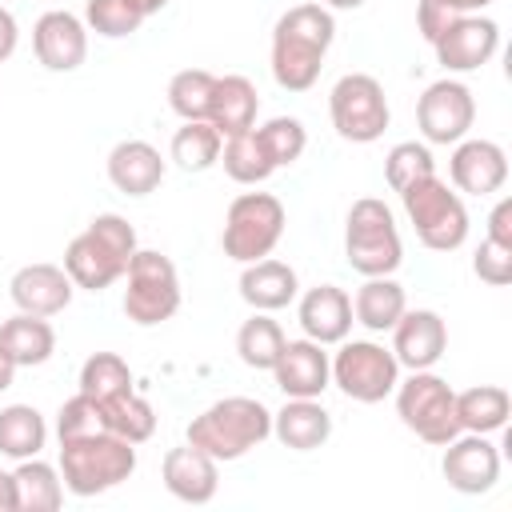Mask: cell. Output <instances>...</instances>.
<instances>
[{
  "label": "cell",
  "mask_w": 512,
  "mask_h": 512,
  "mask_svg": "<svg viewBox=\"0 0 512 512\" xmlns=\"http://www.w3.org/2000/svg\"><path fill=\"white\" fill-rule=\"evenodd\" d=\"M336 40V16L324 4H296L272 28V80L284 92H308L320 80L324 56Z\"/></svg>",
  "instance_id": "cell-1"
},
{
  "label": "cell",
  "mask_w": 512,
  "mask_h": 512,
  "mask_svg": "<svg viewBox=\"0 0 512 512\" xmlns=\"http://www.w3.org/2000/svg\"><path fill=\"white\" fill-rule=\"evenodd\" d=\"M136 228L120 212H100L88 220L84 232H76L64 248V272L84 292H104L116 280H124L128 260L136 256Z\"/></svg>",
  "instance_id": "cell-2"
},
{
  "label": "cell",
  "mask_w": 512,
  "mask_h": 512,
  "mask_svg": "<svg viewBox=\"0 0 512 512\" xmlns=\"http://www.w3.org/2000/svg\"><path fill=\"white\" fill-rule=\"evenodd\" d=\"M184 436L212 460L228 464V460L248 456L252 448H260L272 436V412L252 396H224V400L208 404L200 416H192Z\"/></svg>",
  "instance_id": "cell-3"
},
{
  "label": "cell",
  "mask_w": 512,
  "mask_h": 512,
  "mask_svg": "<svg viewBox=\"0 0 512 512\" xmlns=\"http://www.w3.org/2000/svg\"><path fill=\"white\" fill-rule=\"evenodd\" d=\"M132 472H136V444L112 432L60 440V480H64V492L72 496H100L124 484Z\"/></svg>",
  "instance_id": "cell-4"
},
{
  "label": "cell",
  "mask_w": 512,
  "mask_h": 512,
  "mask_svg": "<svg viewBox=\"0 0 512 512\" xmlns=\"http://www.w3.org/2000/svg\"><path fill=\"white\" fill-rule=\"evenodd\" d=\"M344 260L360 276H392L404 264L396 216L384 200L360 196L344 220Z\"/></svg>",
  "instance_id": "cell-5"
},
{
  "label": "cell",
  "mask_w": 512,
  "mask_h": 512,
  "mask_svg": "<svg viewBox=\"0 0 512 512\" xmlns=\"http://www.w3.org/2000/svg\"><path fill=\"white\" fill-rule=\"evenodd\" d=\"M404 216L416 228L420 244L432 252H456L468 240V208L460 200V192H452L436 172L416 180L412 188L400 192Z\"/></svg>",
  "instance_id": "cell-6"
},
{
  "label": "cell",
  "mask_w": 512,
  "mask_h": 512,
  "mask_svg": "<svg viewBox=\"0 0 512 512\" xmlns=\"http://www.w3.org/2000/svg\"><path fill=\"white\" fill-rule=\"evenodd\" d=\"M284 204L272 192H240L228 212H224V232H220V248L228 260L236 264H252L272 256V248L284 236Z\"/></svg>",
  "instance_id": "cell-7"
},
{
  "label": "cell",
  "mask_w": 512,
  "mask_h": 512,
  "mask_svg": "<svg viewBox=\"0 0 512 512\" xmlns=\"http://www.w3.org/2000/svg\"><path fill=\"white\" fill-rule=\"evenodd\" d=\"M180 312V272L156 248H136L124 272V316L140 328H156Z\"/></svg>",
  "instance_id": "cell-8"
},
{
  "label": "cell",
  "mask_w": 512,
  "mask_h": 512,
  "mask_svg": "<svg viewBox=\"0 0 512 512\" xmlns=\"http://www.w3.org/2000/svg\"><path fill=\"white\" fill-rule=\"evenodd\" d=\"M396 416L408 432H416L424 444L444 448L452 436H460V420H456V392L444 376H436L432 368L412 372L408 380L396 384Z\"/></svg>",
  "instance_id": "cell-9"
},
{
  "label": "cell",
  "mask_w": 512,
  "mask_h": 512,
  "mask_svg": "<svg viewBox=\"0 0 512 512\" xmlns=\"http://www.w3.org/2000/svg\"><path fill=\"white\" fill-rule=\"evenodd\" d=\"M328 116H332V128L352 140V144H372L384 136L388 120H392V108H388V96H384V84L368 72H348L332 84L328 92Z\"/></svg>",
  "instance_id": "cell-10"
},
{
  "label": "cell",
  "mask_w": 512,
  "mask_h": 512,
  "mask_svg": "<svg viewBox=\"0 0 512 512\" xmlns=\"http://www.w3.org/2000/svg\"><path fill=\"white\" fill-rule=\"evenodd\" d=\"M332 384L356 400V404H380L400 384V364L392 348L376 340H340V352L332 356Z\"/></svg>",
  "instance_id": "cell-11"
},
{
  "label": "cell",
  "mask_w": 512,
  "mask_h": 512,
  "mask_svg": "<svg viewBox=\"0 0 512 512\" xmlns=\"http://www.w3.org/2000/svg\"><path fill=\"white\" fill-rule=\"evenodd\" d=\"M416 124L424 144H456L476 124V96L464 80H432L416 100Z\"/></svg>",
  "instance_id": "cell-12"
},
{
  "label": "cell",
  "mask_w": 512,
  "mask_h": 512,
  "mask_svg": "<svg viewBox=\"0 0 512 512\" xmlns=\"http://www.w3.org/2000/svg\"><path fill=\"white\" fill-rule=\"evenodd\" d=\"M432 52L444 72H476L500 52V24L480 12L452 16L444 32L432 40Z\"/></svg>",
  "instance_id": "cell-13"
},
{
  "label": "cell",
  "mask_w": 512,
  "mask_h": 512,
  "mask_svg": "<svg viewBox=\"0 0 512 512\" xmlns=\"http://www.w3.org/2000/svg\"><path fill=\"white\" fill-rule=\"evenodd\" d=\"M440 472H444L448 488H456L464 496L492 492V484L500 480V448L480 432H460L444 444Z\"/></svg>",
  "instance_id": "cell-14"
},
{
  "label": "cell",
  "mask_w": 512,
  "mask_h": 512,
  "mask_svg": "<svg viewBox=\"0 0 512 512\" xmlns=\"http://www.w3.org/2000/svg\"><path fill=\"white\" fill-rule=\"evenodd\" d=\"M32 48L48 72H76L88 60V24L64 8H52L32 24Z\"/></svg>",
  "instance_id": "cell-15"
},
{
  "label": "cell",
  "mask_w": 512,
  "mask_h": 512,
  "mask_svg": "<svg viewBox=\"0 0 512 512\" xmlns=\"http://www.w3.org/2000/svg\"><path fill=\"white\" fill-rule=\"evenodd\" d=\"M448 352V328L440 312L432 308H404V316L392 324V356L400 368L420 372L432 368Z\"/></svg>",
  "instance_id": "cell-16"
},
{
  "label": "cell",
  "mask_w": 512,
  "mask_h": 512,
  "mask_svg": "<svg viewBox=\"0 0 512 512\" xmlns=\"http://www.w3.org/2000/svg\"><path fill=\"white\" fill-rule=\"evenodd\" d=\"M448 176L468 196H492L508 184V152L496 140H456Z\"/></svg>",
  "instance_id": "cell-17"
},
{
  "label": "cell",
  "mask_w": 512,
  "mask_h": 512,
  "mask_svg": "<svg viewBox=\"0 0 512 512\" xmlns=\"http://www.w3.org/2000/svg\"><path fill=\"white\" fill-rule=\"evenodd\" d=\"M72 276L60 264H24L12 272L8 280V296L16 304V312H32V316H56L72 304Z\"/></svg>",
  "instance_id": "cell-18"
},
{
  "label": "cell",
  "mask_w": 512,
  "mask_h": 512,
  "mask_svg": "<svg viewBox=\"0 0 512 512\" xmlns=\"http://www.w3.org/2000/svg\"><path fill=\"white\" fill-rule=\"evenodd\" d=\"M272 380L284 396H324L332 384V356L316 340H284L280 360L272 364Z\"/></svg>",
  "instance_id": "cell-19"
},
{
  "label": "cell",
  "mask_w": 512,
  "mask_h": 512,
  "mask_svg": "<svg viewBox=\"0 0 512 512\" xmlns=\"http://www.w3.org/2000/svg\"><path fill=\"white\" fill-rule=\"evenodd\" d=\"M160 476H164V488L180 504H208L220 488V460H212L196 444H180L164 452Z\"/></svg>",
  "instance_id": "cell-20"
},
{
  "label": "cell",
  "mask_w": 512,
  "mask_h": 512,
  "mask_svg": "<svg viewBox=\"0 0 512 512\" xmlns=\"http://www.w3.org/2000/svg\"><path fill=\"white\" fill-rule=\"evenodd\" d=\"M296 320H300V328H304V336L308 340H316V344H340L348 332H352V296L344 292V288H336V284H316V288H308L304 296H300V304H296Z\"/></svg>",
  "instance_id": "cell-21"
},
{
  "label": "cell",
  "mask_w": 512,
  "mask_h": 512,
  "mask_svg": "<svg viewBox=\"0 0 512 512\" xmlns=\"http://www.w3.org/2000/svg\"><path fill=\"white\" fill-rule=\"evenodd\" d=\"M272 436L292 452H316L332 436V416L320 396H284V408L272 412Z\"/></svg>",
  "instance_id": "cell-22"
},
{
  "label": "cell",
  "mask_w": 512,
  "mask_h": 512,
  "mask_svg": "<svg viewBox=\"0 0 512 512\" xmlns=\"http://www.w3.org/2000/svg\"><path fill=\"white\" fill-rule=\"evenodd\" d=\"M296 296H300V280H296L292 264L272 260V256L244 264V272H240V300L252 312H280Z\"/></svg>",
  "instance_id": "cell-23"
},
{
  "label": "cell",
  "mask_w": 512,
  "mask_h": 512,
  "mask_svg": "<svg viewBox=\"0 0 512 512\" xmlns=\"http://www.w3.org/2000/svg\"><path fill=\"white\" fill-rule=\"evenodd\" d=\"M108 180L124 196H148L164 180V156L148 140H120L108 152Z\"/></svg>",
  "instance_id": "cell-24"
},
{
  "label": "cell",
  "mask_w": 512,
  "mask_h": 512,
  "mask_svg": "<svg viewBox=\"0 0 512 512\" xmlns=\"http://www.w3.org/2000/svg\"><path fill=\"white\" fill-rule=\"evenodd\" d=\"M256 112H260V96H256V84L248 76H216L212 84V104H208V124L228 140L236 132H248L256 124Z\"/></svg>",
  "instance_id": "cell-25"
},
{
  "label": "cell",
  "mask_w": 512,
  "mask_h": 512,
  "mask_svg": "<svg viewBox=\"0 0 512 512\" xmlns=\"http://www.w3.org/2000/svg\"><path fill=\"white\" fill-rule=\"evenodd\" d=\"M404 308H408L404 284H396L392 276H364V284L352 296V320L368 332H392Z\"/></svg>",
  "instance_id": "cell-26"
},
{
  "label": "cell",
  "mask_w": 512,
  "mask_h": 512,
  "mask_svg": "<svg viewBox=\"0 0 512 512\" xmlns=\"http://www.w3.org/2000/svg\"><path fill=\"white\" fill-rule=\"evenodd\" d=\"M0 348L16 360V368H36L48 364L56 352V332L48 324V316H32V312H16L12 320L0 324Z\"/></svg>",
  "instance_id": "cell-27"
},
{
  "label": "cell",
  "mask_w": 512,
  "mask_h": 512,
  "mask_svg": "<svg viewBox=\"0 0 512 512\" xmlns=\"http://www.w3.org/2000/svg\"><path fill=\"white\" fill-rule=\"evenodd\" d=\"M512 416V396L508 388L500 384H476V388H464L456 392V420H460V432H480V436H492L508 424Z\"/></svg>",
  "instance_id": "cell-28"
},
{
  "label": "cell",
  "mask_w": 512,
  "mask_h": 512,
  "mask_svg": "<svg viewBox=\"0 0 512 512\" xmlns=\"http://www.w3.org/2000/svg\"><path fill=\"white\" fill-rule=\"evenodd\" d=\"M12 484H16V512H56V508L64 504L60 468H52V464L40 460V456L16 460Z\"/></svg>",
  "instance_id": "cell-29"
},
{
  "label": "cell",
  "mask_w": 512,
  "mask_h": 512,
  "mask_svg": "<svg viewBox=\"0 0 512 512\" xmlns=\"http://www.w3.org/2000/svg\"><path fill=\"white\" fill-rule=\"evenodd\" d=\"M48 444V424L32 404H8L0 408V456L8 460H32Z\"/></svg>",
  "instance_id": "cell-30"
},
{
  "label": "cell",
  "mask_w": 512,
  "mask_h": 512,
  "mask_svg": "<svg viewBox=\"0 0 512 512\" xmlns=\"http://www.w3.org/2000/svg\"><path fill=\"white\" fill-rule=\"evenodd\" d=\"M216 164H224V172H228L236 184H264V180L276 172V164H272V156H268V148H264L256 124H252L248 132L228 136Z\"/></svg>",
  "instance_id": "cell-31"
},
{
  "label": "cell",
  "mask_w": 512,
  "mask_h": 512,
  "mask_svg": "<svg viewBox=\"0 0 512 512\" xmlns=\"http://www.w3.org/2000/svg\"><path fill=\"white\" fill-rule=\"evenodd\" d=\"M284 340V328L268 312H252L236 332V356L256 372H272V364L284 352Z\"/></svg>",
  "instance_id": "cell-32"
},
{
  "label": "cell",
  "mask_w": 512,
  "mask_h": 512,
  "mask_svg": "<svg viewBox=\"0 0 512 512\" xmlns=\"http://www.w3.org/2000/svg\"><path fill=\"white\" fill-rule=\"evenodd\" d=\"M220 148H224V136L208 124V120H184L172 136V148L168 156L176 160V168L184 172H208L216 160H220Z\"/></svg>",
  "instance_id": "cell-33"
},
{
  "label": "cell",
  "mask_w": 512,
  "mask_h": 512,
  "mask_svg": "<svg viewBox=\"0 0 512 512\" xmlns=\"http://www.w3.org/2000/svg\"><path fill=\"white\" fill-rule=\"evenodd\" d=\"M100 408H104V424H108L112 436H120V440H128V444L152 440V432H156V408H152L136 388H132V392H120V396H112V400H104Z\"/></svg>",
  "instance_id": "cell-34"
},
{
  "label": "cell",
  "mask_w": 512,
  "mask_h": 512,
  "mask_svg": "<svg viewBox=\"0 0 512 512\" xmlns=\"http://www.w3.org/2000/svg\"><path fill=\"white\" fill-rule=\"evenodd\" d=\"M76 392H84V396H92L100 404L112 400V396H120V392H132V368H128V360L116 356V352H92L80 364V388Z\"/></svg>",
  "instance_id": "cell-35"
},
{
  "label": "cell",
  "mask_w": 512,
  "mask_h": 512,
  "mask_svg": "<svg viewBox=\"0 0 512 512\" xmlns=\"http://www.w3.org/2000/svg\"><path fill=\"white\" fill-rule=\"evenodd\" d=\"M212 84H216V76L208 68H184V72H176L168 80V108L180 120H208Z\"/></svg>",
  "instance_id": "cell-36"
},
{
  "label": "cell",
  "mask_w": 512,
  "mask_h": 512,
  "mask_svg": "<svg viewBox=\"0 0 512 512\" xmlns=\"http://www.w3.org/2000/svg\"><path fill=\"white\" fill-rule=\"evenodd\" d=\"M432 172H436V160H432L428 144H420V140H400L384 156V180H388L392 192H404V188H412L416 180H424Z\"/></svg>",
  "instance_id": "cell-37"
},
{
  "label": "cell",
  "mask_w": 512,
  "mask_h": 512,
  "mask_svg": "<svg viewBox=\"0 0 512 512\" xmlns=\"http://www.w3.org/2000/svg\"><path fill=\"white\" fill-rule=\"evenodd\" d=\"M144 20H148V16H144L132 0H88V4H84V24H88V32L108 36V40H120V36L140 32Z\"/></svg>",
  "instance_id": "cell-38"
},
{
  "label": "cell",
  "mask_w": 512,
  "mask_h": 512,
  "mask_svg": "<svg viewBox=\"0 0 512 512\" xmlns=\"http://www.w3.org/2000/svg\"><path fill=\"white\" fill-rule=\"evenodd\" d=\"M256 132H260V140H264V148H268L276 168L296 164L304 156V148H308V132H304V124L296 116H272V120L256 124Z\"/></svg>",
  "instance_id": "cell-39"
},
{
  "label": "cell",
  "mask_w": 512,
  "mask_h": 512,
  "mask_svg": "<svg viewBox=\"0 0 512 512\" xmlns=\"http://www.w3.org/2000/svg\"><path fill=\"white\" fill-rule=\"evenodd\" d=\"M92 432H108L104 408H100V400L76 392V396L64 400L60 412H56V440H76V436H92Z\"/></svg>",
  "instance_id": "cell-40"
},
{
  "label": "cell",
  "mask_w": 512,
  "mask_h": 512,
  "mask_svg": "<svg viewBox=\"0 0 512 512\" xmlns=\"http://www.w3.org/2000/svg\"><path fill=\"white\" fill-rule=\"evenodd\" d=\"M472 272L484 280V284H492V288H504L508 280H512V248H504V244H496V240H480V248H476V256H472Z\"/></svg>",
  "instance_id": "cell-41"
},
{
  "label": "cell",
  "mask_w": 512,
  "mask_h": 512,
  "mask_svg": "<svg viewBox=\"0 0 512 512\" xmlns=\"http://www.w3.org/2000/svg\"><path fill=\"white\" fill-rule=\"evenodd\" d=\"M488 240L512 248V200H508V196H500L496 208L488 212Z\"/></svg>",
  "instance_id": "cell-42"
},
{
  "label": "cell",
  "mask_w": 512,
  "mask_h": 512,
  "mask_svg": "<svg viewBox=\"0 0 512 512\" xmlns=\"http://www.w3.org/2000/svg\"><path fill=\"white\" fill-rule=\"evenodd\" d=\"M16 44H20V24H16V16L0 4V64L16 52Z\"/></svg>",
  "instance_id": "cell-43"
},
{
  "label": "cell",
  "mask_w": 512,
  "mask_h": 512,
  "mask_svg": "<svg viewBox=\"0 0 512 512\" xmlns=\"http://www.w3.org/2000/svg\"><path fill=\"white\" fill-rule=\"evenodd\" d=\"M432 4H440V8H448V12H460V16H468V12H484L492 0H432Z\"/></svg>",
  "instance_id": "cell-44"
},
{
  "label": "cell",
  "mask_w": 512,
  "mask_h": 512,
  "mask_svg": "<svg viewBox=\"0 0 512 512\" xmlns=\"http://www.w3.org/2000/svg\"><path fill=\"white\" fill-rule=\"evenodd\" d=\"M0 512H16V484H12V472H0Z\"/></svg>",
  "instance_id": "cell-45"
},
{
  "label": "cell",
  "mask_w": 512,
  "mask_h": 512,
  "mask_svg": "<svg viewBox=\"0 0 512 512\" xmlns=\"http://www.w3.org/2000/svg\"><path fill=\"white\" fill-rule=\"evenodd\" d=\"M12 380H16V360L0 348V392H4V388H12Z\"/></svg>",
  "instance_id": "cell-46"
},
{
  "label": "cell",
  "mask_w": 512,
  "mask_h": 512,
  "mask_svg": "<svg viewBox=\"0 0 512 512\" xmlns=\"http://www.w3.org/2000/svg\"><path fill=\"white\" fill-rule=\"evenodd\" d=\"M316 4H324L328 12H356V8H364L368 0H316Z\"/></svg>",
  "instance_id": "cell-47"
},
{
  "label": "cell",
  "mask_w": 512,
  "mask_h": 512,
  "mask_svg": "<svg viewBox=\"0 0 512 512\" xmlns=\"http://www.w3.org/2000/svg\"><path fill=\"white\" fill-rule=\"evenodd\" d=\"M132 4H136L144 16H156L160 8H168V0H132Z\"/></svg>",
  "instance_id": "cell-48"
}]
</instances>
